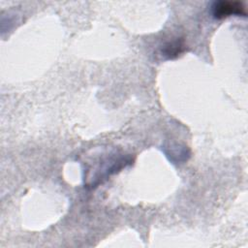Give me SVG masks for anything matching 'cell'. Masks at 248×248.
Returning a JSON list of instances; mask_svg holds the SVG:
<instances>
[{"label": "cell", "instance_id": "cell-2", "mask_svg": "<svg viewBox=\"0 0 248 248\" xmlns=\"http://www.w3.org/2000/svg\"><path fill=\"white\" fill-rule=\"evenodd\" d=\"M183 44L179 41H175L173 43L168 44L164 48V54L169 58H172L177 56L183 50Z\"/></svg>", "mask_w": 248, "mask_h": 248}, {"label": "cell", "instance_id": "cell-1", "mask_svg": "<svg viewBox=\"0 0 248 248\" xmlns=\"http://www.w3.org/2000/svg\"><path fill=\"white\" fill-rule=\"evenodd\" d=\"M212 15L215 18L221 19L231 16H246L245 8L237 1H218L212 6Z\"/></svg>", "mask_w": 248, "mask_h": 248}]
</instances>
